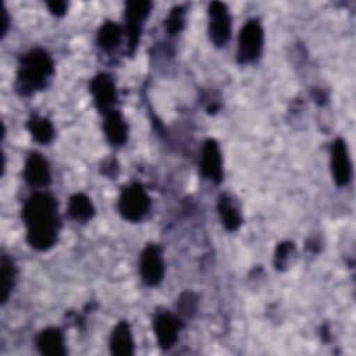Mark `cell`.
I'll list each match as a JSON object with an SVG mask.
<instances>
[{
	"label": "cell",
	"mask_w": 356,
	"mask_h": 356,
	"mask_svg": "<svg viewBox=\"0 0 356 356\" xmlns=\"http://www.w3.org/2000/svg\"><path fill=\"white\" fill-rule=\"evenodd\" d=\"M28 243L36 250L50 249L57 238V203L47 193H35L24 204Z\"/></svg>",
	"instance_id": "6da1fadb"
},
{
	"label": "cell",
	"mask_w": 356,
	"mask_h": 356,
	"mask_svg": "<svg viewBox=\"0 0 356 356\" xmlns=\"http://www.w3.org/2000/svg\"><path fill=\"white\" fill-rule=\"evenodd\" d=\"M53 74L50 56L40 49H35L22 56L17 74V89L22 95H31L42 89Z\"/></svg>",
	"instance_id": "7a4b0ae2"
},
{
	"label": "cell",
	"mask_w": 356,
	"mask_h": 356,
	"mask_svg": "<svg viewBox=\"0 0 356 356\" xmlns=\"http://www.w3.org/2000/svg\"><path fill=\"white\" fill-rule=\"evenodd\" d=\"M150 207V197L139 184L127 186L118 202V210L121 216L128 221L142 220Z\"/></svg>",
	"instance_id": "3957f363"
},
{
	"label": "cell",
	"mask_w": 356,
	"mask_h": 356,
	"mask_svg": "<svg viewBox=\"0 0 356 356\" xmlns=\"http://www.w3.org/2000/svg\"><path fill=\"white\" fill-rule=\"evenodd\" d=\"M263 28L256 19L248 21L239 33L238 61L242 64L254 61L263 49Z\"/></svg>",
	"instance_id": "277c9868"
},
{
	"label": "cell",
	"mask_w": 356,
	"mask_h": 356,
	"mask_svg": "<svg viewBox=\"0 0 356 356\" xmlns=\"http://www.w3.org/2000/svg\"><path fill=\"white\" fill-rule=\"evenodd\" d=\"M139 271L142 281L147 286H156L160 284L164 275V263L161 257V250L157 245H147L139 260Z\"/></svg>",
	"instance_id": "5b68a950"
},
{
	"label": "cell",
	"mask_w": 356,
	"mask_h": 356,
	"mask_svg": "<svg viewBox=\"0 0 356 356\" xmlns=\"http://www.w3.org/2000/svg\"><path fill=\"white\" fill-rule=\"evenodd\" d=\"M152 8L150 1H128L125 6L127 17V36H128V53L134 54L142 31V21L149 15Z\"/></svg>",
	"instance_id": "8992f818"
},
{
	"label": "cell",
	"mask_w": 356,
	"mask_h": 356,
	"mask_svg": "<svg viewBox=\"0 0 356 356\" xmlns=\"http://www.w3.org/2000/svg\"><path fill=\"white\" fill-rule=\"evenodd\" d=\"M210 39L216 46H224L231 36V17L224 3L213 1L209 6Z\"/></svg>",
	"instance_id": "52a82bcc"
},
{
	"label": "cell",
	"mask_w": 356,
	"mask_h": 356,
	"mask_svg": "<svg viewBox=\"0 0 356 356\" xmlns=\"http://www.w3.org/2000/svg\"><path fill=\"white\" fill-rule=\"evenodd\" d=\"M90 92L93 95L96 107L102 113L107 114L113 111V106L117 100V93H115L114 82L108 75L106 74L96 75L90 82Z\"/></svg>",
	"instance_id": "ba28073f"
},
{
	"label": "cell",
	"mask_w": 356,
	"mask_h": 356,
	"mask_svg": "<svg viewBox=\"0 0 356 356\" xmlns=\"http://www.w3.org/2000/svg\"><path fill=\"white\" fill-rule=\"evenodd\" d=\"M331 170L338 185H346L349 182L352 167L346 143L342 139H337L331 146Z\"/></svg>",
	"instance_id": "9c48e42d"
},
{
	"label": "cell",
	"mask_w": 356,
	"mask_h": 356,
	"mask_svg": "<svg viewBox=\"0 0 356 356\" xmlns=\"http://www.w3.org/2000/svg\"><path fill=\"white\" fill-rule=\"evenodd\" d=\"M221 164H222L221 152L217 142L213 139L206 140L202 150V161H200L202 174L211 181L220 182L222 177Z\"/></svg>",
	"instance_id": "30bf717a"
},
{
	"label": "cell",
	"mask_w": 356,
	"mask_h": 356,
	"mask_svg": "<svg viewBox=\"0 0 356 356\" xmlns=\"http://www.w3.org/2000/svg\"><path fill=\"white\" fill-rule=\"evenodd\" d=\"M25 181L32 186H44L50 182V170L47 161L39 154L32 153L24 168Z\"/></svg>",
	"instance_id": "8fae6325"
},
{
	"label": "cell",
	"mask_w": 356,
	"mask_h": 356,
	"mask_svg": "<svg viewBox=\"0 0 356 356\" xmlns=\"http://www.w3.org/2000/svg\"><path fill=\"white\" fill-rule=\"evenodd\" d=\"M179 331L178 320L170 313H161L154 320V332L159 341V345L163 349H168L177 341Z\"/></svg>",
	"instance_id": "7c38bea8"
},
{
	"label": "cell",
	"mask_w": 356,
	"mask_h": 356,
	"mask_svg": "<svg viewBox=\"0 0 356 356\" xmlns=\"http://www.w3.org/2000/svg\"><path fill=\"white\" fill-rule=\"evenodd\" d=\"M36 345L40 353L47 356H61L65 353L64 337L58 328H46L39 332Z\"/></svg>",
	"instance_id": "4fadbf2b"
},
{
	"label": "cell",
	"mask_w": 356,
	"mask_h": 356,
	"mask_svg": "<svg viewBox=\"0 0 356 356\" xmlns=\"http://www.w3.org/2000/svg\"><path fill=\"white\" fill-rule=\"evenodd\" d=\"M110 349L115 356H129L134 352V339L127 321H120L113 331Z\"/></svg>",
	"instance_id": "5bb4252c"
},
{
	"label": "cell",
	"mask_w": 356,
	"mask_h": 356,
	"mask_svg": "<svg viewBox=\"0 0 356 356\" xmlns=\"http://www.w3.org/2000/svg\"><path fill=\"white\" fill-rule=\"evenodd\" d=\"M104 134L108 139L110 143L113 145H124L128 136V127L122 118V115L117 111L113 110L106 114L104 120Z\"/></svg>",
	"instance_id": "9a60e30c"
},
{
	"label": "cell",
	"mask_w": 356,
	"mask_h": 356,
	"mask_svg": "<svg viewBox=\"0 0 356 356\" xmlns=\"http://www.w3.org/2000/svg\"><path fill=\"white\" fill-rule=\"evenodd\" d=\"M95 207L90 199L83 193H75L68 200V214L75 221H88L92 218Z\"/></svg>",
	"instance_id": "2e32d148"
},
{
	"label": "cell",
	"mask_w": 356,
	"mask_h": 356,
	"mask_svg": "<svg viewBox=\"0 0 356 356\" xmlns=\"http://www.w3.org/2000/svg\"><path fill=\"white\" fill-rule=\"evenodd\" d=\"M0 275H1V295L0 300L1 303H6L15 282V266L10 257L6 254L1 256L0 261Z\"/></svg>",
	"instance_id": "e0dca14e"
},
{
	"label": "cell",
	"mask_w": 356,
	"mask_h": 356,
	"mask_svg": "<svg viewBox=\"0 0 356 356\" xmlns=\"http://www.w3.org/2000/svg\"><path fill=\"white\" fill-rule=\"evenodd\" d=\"M28 128L32 138L39 143H49L54 136V128L51 122L43 117H32L28 122Z\"/></svg>",
	"instance_id": "ac0fdd59"
},
{
	"label": "cell",
	"mask_w": 356,
	"mask_h": 356,
	"mask_svg": "<svg viewBox=\"0 0 356 356\" xmlns=\"http://www.w3.org/2000/svg\"><path fill=\"white\" fill-rule=\"evenodd\" d=\"M121 40V28L114 22H106L97 32V43L102 49L110 51L118 46Z\"/></svg>",
	"instance_id": "d6986e66"
},
{
	"label": "cell",
	"mask_w": 356,
	"mask_h": 356,
	"mask_svg": "<svg viewBox=\"0 0 356 356\" xmlns=\"http://www.w3.org/2000/svg\"><path fill=\"white\" fill-rule=\"evenodd\" d=\"M218 213L221 217V221L224 224V227L228 231H235L239 228L241 225V216L239 211L236 210V207L231 203L229 199H227V196H221L220 202H218Z\"/></svg>",
	"instance_id": "ffe728a7"
},
{
	"label": "cell",
	"mask_w": 356,
	"mask_h": 356,
	"mask_svg": "<svg viewBox=\"0 0 356 356\" xmlns=\"http://www.w3.org/2000/svg\"><path fill=\"white\" fill-rule=\"evenodd\" d=\"M184 26V8L181 6H177L171 10L165 19V29L170 35L178 33Z\"/></svg>",
	"instance_id": "44dd1931"
},
{
	"label": "cell",
	"mask_w": 356,
	"mask_h": 356,
	"mask_svg": "<svg viewBox=\"0 0 356 356\" xmlns=\"http://www.w3.org/2000/svg\"><path fill=\"white\" fill-rule=\"evenodd\" d=\"M292 250H293V243H291V242H284V243L278 245L277 252H275V266H277V268H282L286 264L288 256L291 254Z\"/></svg>",
	"instance_id": "7402d4cb"
},
{
	"label": "cell",
	"mask_w": 356,
	"mask_h": 356,
	"mask_svg": "<svg viewBox=\"0 0 356 356\" xmlns=\"http://www.w3.org/2000/svg\"><path fill=\"white\" fill-rule=\"evenodd\" d=\"M195 306H196V298L192 295V293H184L179 299V310L181 313L184 314H189L195 310Z\"/></svg>",
	"instance_id": "603a6c76"
},
{
	"label": "cell",
	"mask_w": 356,
	"mask_h": 356,
	"mask_svg": "<svg viewBox=\"0 0 356 356\" xmlns=\"http://www.w3.org/2000/svg\"><path fill=\"white\" fill-rule=\"evenodd\" d=\"M47 7L54 15H63L67 10V3H64V1H49Z\"/></svg>",
	"instance_id": "cb8c5ba5"
},
{
	"label": "cell",
	"mask_w": 356,
	"mask_h": 356,
	"mask_svg": "<svg viewBox=\"0 0 356 356\" xmlns=\"http://www.w3.org/2000/svg\"><path fill=\"white\" fill-rule=\"evenodd\" d=\"M0 24H1V36L6 33V31H7V26H8V15H7V11H6V8H3L1 10V21H0Z\"/></svg>",
	"instance_id": "d4e9b609"
}]
</instances>
